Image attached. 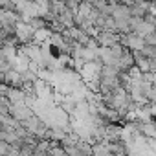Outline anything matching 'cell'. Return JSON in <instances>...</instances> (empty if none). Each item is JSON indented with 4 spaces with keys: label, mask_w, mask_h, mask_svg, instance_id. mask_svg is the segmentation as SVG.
Instances as JSON below:
<instances>
[{
    "label": "cell",
    "mask_w": 156,
    "mask_h": 156,
    "mask_svg": "<svg viewBox=\"0 0 156 156\" xmlns=\"http://www.w3.org/2000/svg\"><path fill=\"white\" fill-rule=\"evenodd\" d=\"M11 152V143L0 140V154H9Z\"/></svg>",
    "instance_id": "8992f818"
},
{
    "label": "cell",
    "mask_w": 156,
    "mask_h": 156,
    "mask_svg": "<svg viewBox=\"0 0 156 156\" xmlns=\"http://www.w3.org/2000/svg\"><path fill=\"white\" fill-rule=\"evenodd\" d=\"M33 33H35V30L30 26L28 20H19L15 24V35L22 44H30L33 41Z\"/></svg>",
    "instance_id": "7a4b0ae2"
},
{
    "label": "cell",
    "mask_w": 156,
    "mask_h": 156,
    "mask_svg": "<svg viewBox=\"0 0 156 156\" xmlns=\"http://www.w3.org/2000/svg\"><path fill=\"white\" fill-rule=\"evenodd\" d=\"M134 64H136V61H134V53H132V50H129V48H127V50H125V53L119 57V64H118V66H119V70H121V72H129Z\"/></svg>",
    "instance_id": "3957f363"
},
{
    "label": "cell",
    "mask_w": 156,
    "mask_h": 156,
    "mask_svg": "<svg viewBox=\"0 0 156 156\" xmlns=\"http://www.w3.org/2000/svg\"><path fill=\"white\" fill-rule=\"evenodd\" d=\"M145 44H151V46H156V30L154 31H151V33H147L145 37Z\"/></svg>",
    "instance_id": "5b68a950"
},
{
    "label": "cell",
    "mask_w": 156,
    "mask_h": 156,
    "mask_svg": "<svg viewBox=\"0 0 156 156\" xmlns=\"http://www.w3.org/2000/svg\"><path fill=\"white\" fill-rule=\"evenodd\" d=\"M118 2H119V4H127V6H132V4L136 2V0H118Z\"/></svg>",
    "instance_id": "52a82bcc"
},
{
    "label": "cell",
    "mask_w": 156,
    "mask_h": 156,
    "mask_svg": "<svg viewBox=\"0 0 156 156\" xmlns=\"http://www.w3.org/2000/svg\"><path fill=\"white\" fill-rule=\"evenodd\" d=\"M112 17H114L116 20H118V19H130V17H132V13H130V6L116 2V4H114V11H112Z\"/></svg>",
    "instance_id": "277c9868"
},
{
    "label": "cell",
    "mask_w": 156,
    "mask_h": 156,
    "mask_svg": "<svg viewBox=\"0 0 156 156\" xmlns=\"http://www.w3.org/2000/svg\"><path fill=\"white\" fill-rule=\"evenodd\" d=\"M9 114H11L15 119H19V121L22 123L24 119H28V118L33 116L35 112H33V108H31L30 105H26L24 101H17V103H9Z\"/></svg>",
    "instance_id": "6da1fadb"
}]
</instances>
